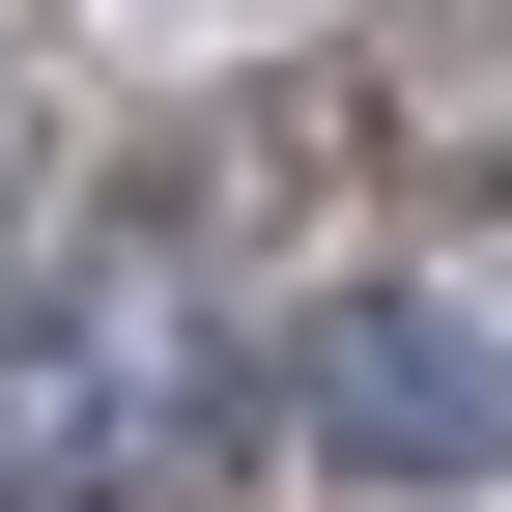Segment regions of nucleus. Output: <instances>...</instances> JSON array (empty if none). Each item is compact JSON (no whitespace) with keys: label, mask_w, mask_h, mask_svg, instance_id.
<instances>
[{"label":"nucleus","mask_w":512,"mask_h":512,"mask_svg":"<svg viewBox=\"0 0 512 512\" xmlns=\"http://www.w3.org/2000/svg\"><path fill=\"white\" fill-rule=\"evenodd\" d=\"M285 456L342 484V512H484L512 484V313H456V285L370 256V285L285 342Z\"/></svg>","instance_id":"1"},{"label":"nucleus","mask_w":512,"mask_h":512,"mask_svg":"<svg viewBox=\"0 0 512 512\" xmlns=\"http://www.w3.org/2000/svg\"><path fill=\"white\" fill-rule=\"evenodd\" d=\"M228 427V370L200 342H143V313H0V512H114V484H171Z\"/></svg>","instance_id":"2"},{"label":"nucleus","mask_w":512,"mask_h":512,"mask_svg":"<svg viewBox=\"0 0 512 512\" xmlns=\"http://www.w3.org/2000/svg\"><path fill=\"white\" fill-rule=\"evenodd\" d=\"M29 171H57V114H29V86H0V228H29Z\"/></svg>","instance_id":"3"}]
</instances>
